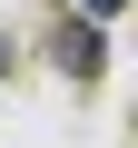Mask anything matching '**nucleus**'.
Segmentation results:
<instances>
[{
    "instance_id": "nucleus-1",
    "label": "nucleus",
    "mask_w": 138,
    "mask_h": 148,
    "mask_svg": "<svg viewBox=\"0 0 138 148\" xmlns=\"http://www.w3.org/2000/svg\"><path fill=\"white\" fill-rule=\"evenodd\" d=\"M49 69H59V79H99V69H109V30L99 20H59L49 30Z\"/></svg>"
},
{
    "instance_id": "nucleus-2",
    "label": "nucleus",
    "mask_w": 138,
    "mask_h": 148,
    "mask_svg": "<svg viewBox=\"0 0 138 148\" xmlns=\"http://www.w3.org/2000/svg\"><path fill=\"white\" fill-rule=\"evenodd\" d=\"M118 10H128V0H79V20H118Z\"/></svg>"
},
{
    "instance_id": "nucleus-3",
    "label": "nucleus",
    "mask_w": 138,
    "mask_h": 148,
    "mask_svg": "<svg viewBox=\"0 0 138 148\" xmlns=\"http://www.w3.org/2000/svg\"><path fill=\"white\" fill-rule=\"evenodd\" d=\"M0 69H10V40H0Z\"/></svg>"
}]
</instances>
